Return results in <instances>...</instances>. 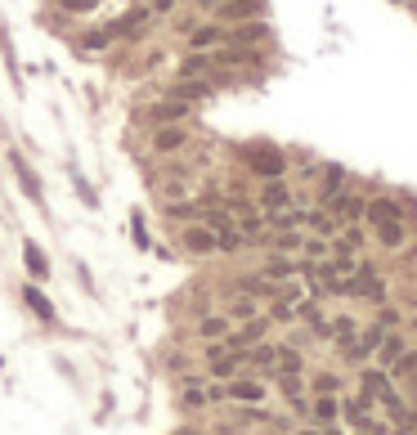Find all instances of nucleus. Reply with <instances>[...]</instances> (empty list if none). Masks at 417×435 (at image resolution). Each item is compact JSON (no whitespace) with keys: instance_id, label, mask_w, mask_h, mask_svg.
Masks as SVG:
<instances>
[{"instance_id":"obj_3","label":"nucleus","mask_w":417,"mask_h":435,"mask_svg":"<svg viewBox=\"0 0 417 435\" xmlns=\"http://www.w3.org/2000/svg\"><path fill=\"white\" fill-rule=\"evenodd\" d=\"M242 166H247L256 179H278L287 171V157H283V149H274V144H247V149H242Z\"/></svg>"},{"instance_id":"obj_31","label":"nucleus","mask_w":417,"mask_h":435,"mask_svg":"<svg viewBox=\"0 0 417 435\" xmlns=\"http://www.w3.org/2000/svg\"><path fill=\"white\" fill-rule=\"evenodd\" d=\"M404 238H409V229H404V220L377 225V243H382V247H404Z\"/></svg>"},{"instance_id":"obj_37","label":"nucleus","mask_w":417,"mask_h":435,"mask_svg":"<svg viewBox=\"0 0 417 435\" xmlns=\"http://www.w3.org/2000/svg\"><path fill=\"white\" fill-rule=\"evenodd\" d=\"M305 260H328V238H305Z\"/></svg>"},{"instance_id":"obj_42","label":"nucleus","mask_w":417,"mask_h":435,"mask_svg":"<svg viewBox=\"0 0 417 435\" xmlns=\"http://www.w3.org/2000/svg\"><path fill=\"white\" fill-rule=\"evenodd\" d=\"M323 435H346V431H337V427H323Z\"/></svg>"},{"instance_id":"obj_16","label":"nucleus","mask_w":417,"mask_h":435,"mask_svg":"<svg viewBox=\"0 0 417 435\" xmlns=\"http://www.w3.org/2000/svg\"><path fill=\"white\" fill-rule=\"evenodd\" d=\"M104 0H50V18L54 23H77V18H90L99 14Z\"/></svg>"},{"instance_id":"obj_8","label":"nucleus","mask_w":417,"mask_h":435,"mask_svg":"<svg viewBox=\"0 0 417 435\" xmlns=\"http://www.w3.org/2000/svg\"><path fill=\"white\" fill-rule=\"evenodd\" d=\"M193 117V103H184V99H157L153 108H144L139 113V122H149L153 126H175V122H189Z\"/></svg>"},{"instance_id":"obj_43","label":"nucleus","mask_w":417,"mask_h":435,"mask_svg":"<svg viewBox=\"0 0 417 435\" xmlns=\"http://www.w3.org/2000/svg\"><path fill=\"white\" fill-rule=\"evenodd\" d=\"M0 372H5V355H0Z\"/></svg>"},{"instance_id":"obj_38","label":"nucleus","mask_w":417,"mask_h":435,"mask_svg":"<svg viewBox=\"0 0 417 435\" xmlns=\"http://www.w3.org/2000/svg\"><path fill=\"white\" fill-rule=\"evenodd\" d=\"M72 274H77V279H81V287L94 296V274H90V265H85V260H72Z\"/></svg>"},{"instance_id":"obj_5","label":"nucleus","mask_w":417,"mask_h":435,"mask_svg":"<svg viewBox=\"0 0 417 435\" xmlns=\"http://www.w3.org/2000/svg\"><path fill=\"white\" fill-rule=\"evenodd\" d=\"M193 144V130L189 122H175V126H153V135H149V153L153 157H175L184 153Z\"/></svg>"},{"instance_id":"obj_28","label":"nucleus","mask_w":417,"mask_h":435,"mask_svg":"<svg viewBox=\"0 0 417 435\" xmlns=\"http://www.w3.org/2000/svg\"><path fill=\"white\" fill-rule=\"evenodd\" d=\"M341 179H346V171L332 162V166H323V184H318V198L323 202H332V198H341Z\"/></svg>"},{"instance_id":"obj_39","label":"nucleus","mask_w":417,"mask_h":435,"mask_svg":"<svg viewBox=\"0 0 417 435\" xmlns=\"http://www.w3.org/2000/svg\"><path fill=\"white\" fill-rule=\"evenodd\" d=\"M149 5H153V14L162 18V14H175V9H180V0H149Z\"/></svg>"},{"instance_id":"obj_30","label":"nucleus","mask_w":417,"mask_h":435,"mask_svg":"<svg viewBox=\"0 0 417 435\" xmlns=\"http://www.w3.org/2000/svg\"><path fill=\"white\" fill-rule=\"evenodd\" d=\"M363 220H373V225H390V220H404V215H399V207H395V202H368V215H363Z\"/></svg>"},{"instance_id":"obj_40","label":"nucleus","mask_w":417,"mask_h":435,"mask_svg":"<svg viewBox=\"0 0 417 435\" xmlns=\"http://www.w3.org/2000/svg\"><path fill=\"white\" fill-rule=\"evenodd\" d=\"M377 323H382V328H395L399 314H395V310H377Z\"/></svg>"},{"instance_id":"obj_10","label":"nucleus","mask_w":417,"mask_h":435,"mask_svg":"<svg viewBox=\"0 0 417 435\" xmlns=\"http://www.w3.org/2000/svg\"><path fill=\"white\" fill-rule=\"evenodd\" d=\"M269 328H274V323H269V314H256V319H247V323H234V332L225 336V346L242 355V350H251L256 341H265Z\"/></svg>"},{"instance_id":"obj_22","label":"nucleus","mask_w":417,"mask_h":435,"mask_svg":"<svg viewBox=\"0 0 417 435\" xmlns=\"http://www.w3.org/2000/svg\"><path fill=\"white\" fill-rule=\"evenodd\" d=\"M225 314H229L234 323H247V319H256V314H261V301L234 292V296H229V305H225Z\"/></svg>"},{"instance_id":"obj_9","label":"nucleus","mask_w":417,"mask_h":435,"mask_svg":"<svg viewBox=\"0 0 417 435\" xmlns=\"http://www.w3.org/2000/svg\"><path fill=\"white\" fill-rule=\"evenodd\" d=\"M269 23L265 18H251V23H234V27H225V45H242V50H261L269 45Z\"/></svg>"},{"instance_id":"obj_32","label":"nucleus","mask_w":417,"mask_h":435,"mask_svg":"<svg viewBox=\"0 0 417 435\" xmlns=\"http://www.w3.org/2000/svg\"><path fill=\"white\" fill-rule=\"evenodd\" d=\"M377 404L386 408V417H390V422H399V427H404V422H409V408H404V400H399L395 391H386V395H382V400H377Z\"/></svg>"},{"instance_id":"obj_27","label":"nucleus","mask_w":417,"mask_h":435,"mask_svg":"<svg viewBox=\"0 0 417 435\" xmlns=\"http://www.w3.org/2000/svg\"><path fill=\"white\" fill-rule=\"evenodd\" d=\"M130 243L139 247V251H153V234H149V220H144L139 207L130 211Z\"/></svg>"},{"instance_id":"obj_13","label":"nucleus","mask_w":417,"mask_h":435,"mask_svg":"<svg viewBox=\"0 0 417 435\" xmlns=\"http://www.w3.org/2000/svg\"><path fill=\"white\" fill-rule=\"evenodd\" d=\"M72 54H81V58H99V54H108V50H113V32H108V27H94V32H77V36H72Z\"/></svg>"},{"instance_id":"obj_6","label":"nucleus","mask_w":417,"mask_h":435,"mask_svg":"<svg viewBox=\"0 0 417 435\" xmlns=\"http://www.w3.org/2000/svg\"><path fill=\"white\" fill-rule=\"evenodd\" d=\"M180 251L202 260V256H220V243H216V234L206 225L193 220V225H180Z\"/></svg>"},{"instance_id":"obj_7","label":"nucleus","mask_w":417,"mask_h":435,"mask_svg":"<svg viewBox=\"0 0 417 435\" xmlns=\"http://www.w3.org/2000/svg\"><path fill=\"white\" fill-rule=\"evenodd\" d=\"M225 395H229V404H265L269 400V386H265V377L238 372V377L225 382Z\"/></svg>"},{"instance_id":"obj_29","label":"nucleus","mask_w":417,"mask_h":435,"mask_svg":"<svg viewBox=\"0 0 417 435\" xmlns=\"http://www.w3.org/2000/svg\"><path fill=\"white\" fill-rule=\"evenodd\" d=\"M305 247V234H301V229H283V234H269V251H283V256H287V251H301Z\"/></svg>"},{"instance_id":"obj_25","label":"nucleus","mask_w":417,"mask_h":435,"mask_svg":"<svg viewBox=\"0 0 417 435\" xmlns=\"http://www.w3.org/2000/svg\"><path fill=\"white\" fill-rule=\"evenodd\" d=\"M274 372H292V377H301L305 372V355L297 346H278V364H274ZM274 372H269V377H274Z\"/></svg>"},{"instance_id":"obj_34","label":"nucleus","mask_w":417,"mask_h":435,"mask_svg":"<svg viewBox=\"0 0 417 435\" xmlns=\"http://www.w3.org/2000/svg\"><path fill=\"white\" fill-rule=\"evenodd\" d=\"M377 350H382V355H377V359H382V368H390L404 355V341H399V336H382V346H377Z\"/></svg>"},{"instance_id":"obj_33","label":"nucleus","mask_w":417,"mask_h":435,"mask_svg":"<svg viewBox=\"0 0 417 435\" xmlns=\"http://www.w3.org/2000/svg\"><path fill=\"white\" fill-rule=\"evenodd\" d=\"M305 225L314 229V238H332V234H337V220H332L328 211H310V220H305Z\"/></svg>"},{"instance_id":"obj_14","label":"nucleus","mask_w":417,"mask_h":435,"mask_svg":"<svg viewBox=\"0 0 417 435\" xmlns=\"http://www.w3.org/2000/svg\"><path fill=\"white\" fill-rule=\"evenodd\" d=\"M23 270H27L32 283H50V251L36 238H23Z\"/></svg>"},{"instance_id":"obj_35","label":"nucleus","mask_w":417,"mask_h":435,"mask_svg":"<svg viewBox=\"0 0 417 435\" xmlns=\"http://www.w3.org/2000/svg\"><path fill=\"white\" fill-rule=\"evenodd\" d=\"M390 372H395V377H417V350H404L395 364H390Z\"/></svg>"},{"instance_id":"obj_4","label":"nucleus","mask_w":417,"mask_h":435,"mask_svg":"<svg viewBox=\"0 0 417 435\" xmlns=\"http://www.w3.org/2000/svg\"><path fill=\"white\" fill-rule=\"evenodd\" d=\"M18 296H23V305L32 310V319L41 323V328H63V319H58V305L50 301V292H45V283H23L18 287Z\"/></svg>"},{"instance_id":"obj_20","label":"nucleus","mask_w":417,"mask_h":435,"mask_svg":"<svg viewBox=\"0 0 417 435\" xmlns=\"http://www.w3.org/2000/svg\"><path fill=\"white\" fill-rule=\"evenodd\" d=\"M261 274H265V279H274V283H287V279H297V274H301V260L283 256V251H269V260L261 265Z\"/></svg>"},{"instance_id":"obj_2","label":"nucleus","mask_w":417,"mask_h":435,"mask_svg":"<svg viewBox=\"0 0 417 435\" xmlns=\"http://www.w3.org/2000/svg\"><path fill=\"white\" fill-rule=\"evenodd\" d=\"M5 162H9V171H14V179H18L23 198H27L32 207H41V211H45V184H41V175L32 171L27 153H23V149H14V144H5Z\"/></svg>"},{"instance_id":"obj_21","label":"nucleus","mask_w":417,"mask_h":435,"mask_svg":"<svg viewBox=\"0 0 417 435\" xmlns=\"http://www.w3.org/2000/svg\"><path fill=\"white\" fill-rule=\"evenodd\" d=\"M310 417L318 422V427H332V422L341 417V400H337V395H314V404H310Z\"/></svg>"},{"instance_id":"obj_12","label":"nucleus","mask_w":417,"mask_h":435,"mask_svg":"<svg viewBox=\"0 0 417 435\" xmlns=\"http://www.w3.org/2000/svg\"><path fill=\"white\" fill-rule=\"evenodd\" d=\"M251 18H265V0H220L216 5V23H225V27L251 23Z\"/></svg>"},{"instance_id":"obj_17","label":"nucleus","mask_w":417,"mask_h":435,"mask_svg":"<svg viewBox=\"0 0 417 435\" xmlns=\"http://www.w3.org/2000/svg\"><path fill=\"white\" fill-rule=\"evenodd\" d=\"M256 202H261V211H287V207H292L287 179H283V175H278V179H265L261 193H256Z\"/></svg>"},{"instance_id":"obj_24","label":"nucleus","mask_w":417,"mask_h":435,"mask_svg":"<svg viewBox=\"0 0 417 435\" xmlns=\"http://www.w3.org/2000/svg\"><path fill=\"white\" fill-rule=\"evenodd\" d=\"M68 179H72V193L81 198V207H85V211H99V193H94V184H90V179H85V175L77 171V166L68 171Z\"/></svg>"},{"instance_id":"obj_1","label":"nucleus","mask_w":417,"mask_h":435,"mask_svg":"<svg viewBox=\"0 0 417 435\" xmlns=\"http://www.w3.org/2000/svg\"><path fill=\"white\" fill-rule=\"evenodd\" d=\"M153 5L144 0V5H130V9H121V14L108 23V32H113V41L117 45H139V41H149V32H153Z\"/></svg>"},{"instance_id":"obj_18","label":"nucleus","mask_w":417,"mask_h":435,"mask_svg":"<svg viewBox=\"0 0 417 435\" xmlns=\"http://www.w3.org/2000/svg\"><path fill=\"white\" fill-rule=\"evenodd\" d=\"M193 332H198V341H202V346H206V341H225V336L234 332V319H229L225 310H220V314H202Z\"/></svg>"},{"instance_id":"obj_26","label":"nucleus","mask_w":417,"mask_h":435,"mask_svg":"<svg viewBox=\"0 0 417 435\" xmlns=\"http://www.w3.org/2000/svg\"><path fill=\"white\" fill-rule=\"evenodd\" d=\"M328 328H332V332H328V341H337V346H350L354 336H359V323H354L350 314H341V319H332Z\"/></svg>"},{"instance_id":"obj_41","label":"nucleus","mask_w":417,"mask_h":435,"mask_svg":"<svg viewBox=\"0 0 417 435\" xmlns=\"http://www.w3.org/2000/svg\"><path fill=\"white\" fill-rule=\"evenodd\" d=\"M175 435H206V431H198V427H180Z\"/></svg>"},{"instance_id":"obj_19","label":"nucleus","mask_w":417,"mask_h":435,"mask_svg":"<svg viewBox=\"0 0 417 435\" xmlns=\"http://www.w3.org/2000/svg\"><path fill=\"white\" fill-rule=\"evenodd\" d=\"M206 94H211V81H189V77H180V81H170V86H166V99H184V103H193V108H198Z\"/></svg>"},{"instance_id":"obj_15","label":"nucleus","mask_w":417,"mask_h":435,"mask_svg":"<svg viewBox=\"0 0 417 435\" xmlns=\"http://www.w3.org/2000/svg\"><path fill=\"white\" fill-rule=\"evenodd\" d=\"M0 63H5V77L9 86H14V94H23L27 86H23V63H18V50H14V32L0 23Z\"/></svg>"},{"instance_id":"obj_36","label":"nucleus","mask_w":417,"mask_h":435,"mask_svg":"<svg viewBox=\"0 0 417 435\" xmlns=\"http://www.w3.org/2000/svg\"><path fill=\"white\" fill-rule=\"evenodd\" d=\"M314 391H318V395H341V377H337V372H318V377H314Z\"/></svg>"},{"instance_id":"obj_11","label":"nucleus","mask_w":417,"mask_h":435,"mask_svg":"<svg viewBox=\"0 0 417 435\" xmlns=\"http://www.w3.org/2000/svg\"><path fill=\"white\" fill-rule=\"evenodd\" d=\"M220 45H225V23H216V18L184 32V50H193V54H211Z\"/></svg>"},{"instance_id":"obj_23","label":"nucleus","mask_w":417,"mask_h":435,"mask_svg":"<svg viewBox=\"0 0 417 435\" xmlns=\"http://www.w3.org/2000/svg\"><path fill=\"white\" fill-rule=\"evenodd\" d=\"M359 391L368 395V400H382V395L390 391V377H386L382 368H363L359 372Z\"/></svg>"}]
</instances>
